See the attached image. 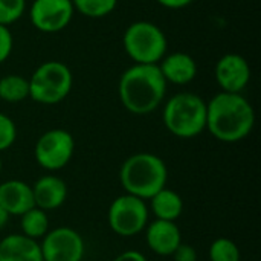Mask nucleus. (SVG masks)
<instances>
[{"label":"nucleus","mask_w":261,"mask_h":261,"mask_svg":"<svg viewBox=\"0 0 261 261\" xmlns=\"http://www.w3.org/2000/svg\"><path fill=\"white\" fill-rule=\"evenodd\" d=\"M254 125L255 110L242 93L219 92L206 102V130L220 142H240Z\"/></svg>","instance_id":"1"},{"label":"nucleus","mask_w":261,"mask_h":261,"mask_svg":"<svg viewBox=\"0 0 261 261\" xmlns=\"http://www.w3.org/2000/svg\"><path fill=\"white\" fill-rule=\"evenodd\" d=\"M167 86L158 64H133L119 78V101L127 112L144 116L161 107Z\"/></svg>","instance_id":"2"},{"label":"nucleus","mask_w":261,"mask_h":261,"mask_svg":"<svg viewBox=\"0 0 261 261\" xmlns=\"http://www.w3.org/2000/svg\"><path fill=\"white\" fill-rule=\"evenodd\" d=\"M168 168L162 158L141 151L127 158L119 170V182L127 194L150 200L167 187Z\"/></svg>","instance_id":"3"},{"label":"nucleus","mask_w":261,"mask_h":261,"mask_svg":"<svg viewBox=\"0 0 261 261\" xmlns=\"http://www.w3.org/2000/svg\"><path fill=\"white\" fill-rule=\"evenodd\" d=\"M162 121L180 139H191L206 130V101L193 92H180L164 104Z\"/></svg>","instance_id":"4"},{"label":"nucleus","mask_w":261,"mask_h":261,"mask_svg":"<svg viewBox=\"0 0 261 261\" xmlns=\"http://www.w3.org/2000/svg\"><path fill=\"white\" fill-rule=\"evenodd\" d=\"M122 46L135 64H158L167 54L168 40L156 23L139 20L127 26Z\"/></svg>","instance_id":"5"},{"label":"nucleus","mask_w":261,"mask_h":261,"mask_svg":"<svg viewBox=\"0 0 261 261\" xmlns=\"http://www.w3.org/2000/svg\"><path fill=\"white\" fill-rule=\"evenodd\" d=\"M73 86V75L67 64L57 60L41 63L29 78V98L43 106L64 101Z\"/></svg>","instance_id":"6"},{"label":"nucleus","mask_w":261,"mask_h":261,"mask_svg":"<svg viewBox=\"0 0 261 261\" xmlns=\"http://www.w3.org/2000/svg\"><path fill=\"white\" fill-rule=\"evenodd\" d=\"M107 222L110 229L119 237H135L141 234L150 222L147 200L127 193L118 196L109 206Z\"/></svg>","instance_id":"7"},{"label":"nucleus","mask_w":261,"mask_h":261,"mask_svg":"<svg viewBox=\"0 0 261 261\" xmlns=\"http://www.w3.org/2000/svg\"><path fill=\"white\" fill-rule=\"evenodd\" d=\"M75 139L64 128H52L44 132L35 142V162L46 171H60L69 165L75 153Z\"/></svg>","instance_id":"8"},{"label":"nucleus","mask_w":261,"mask_h":261,"mask_svg":"<svg viewBox=\"0 0 261 261\" xmlns=\"http://www.w3.org/2000/svg\"><path fill=\"white\" fill-rule=\"evenodd\" d=\"M43 261H83L86 254L84 239L69 226H58L40 242Z\"/></svg>","instance_id":"9"},{"label":"nucleus","mask_w":261,"mask_h":261,"mask_svg":"<svg viewBox=\"0 0 261 261\" xmlns=\"http://www.w3.org/2000/svg\"><path fill=\"white\" fill-rule=\"evenodd\" d=\"M73 12L72 0H34L29 8V18L37 31L54 34L69 26Z\"/></svg>","instance_id":"10"},{"label":"nucleus","mask_w":261,"mask_h":261,"mask_svg":"<svg viewBox=\"0 0 261 261\" xmlns=\"http://www.w3.org/2000/svg\"><path fill=\"white\" fill-rule=\"evenodd\" d=\"M251 66L240 54H225L216 64L214 76L226 93H242L251 81Z\"/></svg>","instance_id":"11"},{"label":"nucleus","mask_w":261,"mask_h":261,"mask_svg":"<svg viewBox=\"0 0 261 261\" xmlns=\"http://www.w3.org/2000/svg\"><path fill=\"white\" fill-rule=\"evenodd\" d=\"M144 231L148 249L161 257H171L182 243V234L176 222L154 219L148 222Z\"/></svg>","instance_id":"12"},{"label":"nucleus","mask_w":261,"mask_h":261,"mask_svg":"<svg viewBox=\"0 0 261 261\" xmlns=\"http://www.w3.org/2000/svg\"><path fill=\"white\" fill-rule=\"evenodd\" d=\"M32 187L34 205L43 211H54L64 205L67 199V184L54 174L41 176Z\"/></svg>","instance_id":"13"},{"label":"nucleus","mask_w":261,"mask_h":261,"mask_svg":"<svg viewBox=\"0 0 261 261\" xmlns=\"http://www.w3.org/2000/svg\"><path fill=\"white\" fill-rule=\"evenodd\" d=\"M158 67L167 84L185 86L197 75V63L187 52L165 54V57L158 63Z\"/></svg>","instance_id":"14"},{"label":"nucleus","mask_w":261,"mask_h":261,"mask_svg":"<svg viewBox=\"0 0 261 261\" xmlns=\"http://www.w3.org/2000/svg\"><path fill=\"white\" fill-rule=\"evenodd\" d=\"M0 206L11 216H21L34 208L32 187L23 180L9 179L0 184Z\"/></svg>","instance_id":"15"},{"label":"nucleus","mask_w":261,"mask_h":261,"mask_svg":"<svg viewBox=\"0 0 261 261\" xmlns=\"http://www.w3.org/2000/svg\"><path fill=\"white\" fill-rule=\"evenodd\" d=\"M0 261H43L40 242L23 234H9L0 240Z\"/></svg>","instance_id":"16"},{"label":"nucleus","mask_w":261,"mask_h":261,"mask_svg":"<svg viewBox=\"0 0 261 261\" xmlns=\"http://www.w3.org/2000/svg\"><path fill=\"white\" fill-rule=\"evenodd\" d=\"M148 202H150L148 210L158 220L176 222L184 213L182 197L176 191L167 187L158 191Z\"/></svg>","instance_id":"17"},{"label":"nucleus","mask_w":261,"mask_h":261,"mask_svg":"<svg viewBox=\"0 0 261 261\" xmlns=\"http://www.w3.org/2000/svg\"><path fill=\"white\" fill-rule=\"evenodd\" d=\"M49 216L46 211L34 206L29 211H26L24 214L20 216V228L23 236L40 242L47 232H49Z\"/></svg>","instance_id":"18"},{"label":"nucleus","mask_w":261,"mask_h":261,"mask_svg":"<svg viewBox=\"0 0 261 261\" xmlns=\"http://www.w3.org/2000/svg\"><path fill=\"white\" fill-rule=\"evenodd\" d=\"M29 98V80L21 75H6L0 78V99L15 104Z\"/></svg>","instance_id":"19"},{"label":"nucleus","mask_w":261,"mask_h":261,"mask_svg":"<svg viewBox=\"0 0 261 261\" xmlns=\"http://www.w3.org/2000/svg\"><path fill=\"white\" fill-rule=\"evenodd\" d=\"M73 9L89 18H101L112 14L118 0H72Z\"/></svg>","instance_id":"20"},{"label":"nucleus","mask_w":261,"mask_h":261,"mask_svg":"<svg viewBox=\"0 0 261 261\" xmlns=\"http://www.w3.org/2000/svg\"><path fill=\"white\" fill-rule=\"evenodd\" d=\"M208 257L210 261H242L237 243L226 237H219L211 243Z\"/></svg>","instance_id":"21"},{"label":"nucleus","mask_w":261,"mask_h":261,"mask_svg":"<svg viewBox=\"0 0 261 261\" xmlns=\"http://www.w3.org/2000/svg\"><path fill=\"white\" fill-rule=\"evenodd\" d=\"M26 11V0H0V24L11 26Z\"/></svg>","instance_id":"22"},{"label":"nucleus","mask_w":261,"mask_h":261,"mask_svg":"<svg viewBox=\"0 0 261 261\" xmlns=\"http://www.w3.org/2000/svg\"><path fill=\"white\" fill-rule=\"evenodd\" d=\"M17 139V125L5 113L0 112V153L11 148Z\"/></svg>","instance_id":"23"},{"label":"nucleus","mask_w":261,"mask_h":261,"mask_svg":"<svg viewBox=\"0 0 261 261\" xmlns=\"http://www.w3.org/2000/svg\"><path fill=\"white\" fill-rule=\"evenodd\" d=\"M12 47H14V38L9 28L0 24V64L11 57Z\"/></svg>","instance_id":"24"},{"label":"nucleus","mask_w":261,"mask_h":261,"mask_svg":"<svg viewBox=\"0 0 261 261\" xmlns=\"http://www.w3.org/2000/svg\"><path fill=\"white\" fill-rule=\"evenodd\" d=\"M171 257L174 261H197V251L191 245L180 243Z\"/></svg>","instance_id":"25"},{"label":"nucleus","mask_w":261,"mask_h":261,"mask_svg":"<svg viewBox=\"0 0 261 261\" xmlns=\"http://www.w3.org/2000/svg\"><path fill=\"white\" fill-rule=\"evenodd\" d=\"M112 261H148L147 257L139 252V251H135V249H128V251H124L121 252L119 255H116Z\"/></svg>","instance_id":"26"},{"label":"nucleus","mask_w":261,"mask_h":261,"mask_svg":"<svg viewBox=\"0 0 261 261\" xmlns=\"http://www.w3.org/2000/svg\"><path fill=\"white\" fill-rule=\"evenodd\" d=\"M156 2L167 9H182L193 3V0H156Z\"/></svg>","instance_id":"27"},{"label":"nucleus","mask_w":261,"mask_h":261,"mask_svg":"<svg viewBox=\"0 0 261 261\" xmlns=\"http://www.w3.org/2000/svg\"><path fill=\"white\" fill-rule=\"evenodd\" d=\"M8 220H9V214L0 206V229H3V228L6 226Z\"/></svg>","instance_id":"28"},{"label":"nucleus","mask_w":261,"mask_h":261,"mask_svg":"<svg viewBox=\"0 0 261 261\" xmlns=\"http://www.w3.org/2000/svg\"><path fill=\"white\" fill-rule=\"evenodd\" d=\"M2 168H3V161H2V156H0V173H2Z\"/></svg>","instance_id":"29"}]
</instances>
